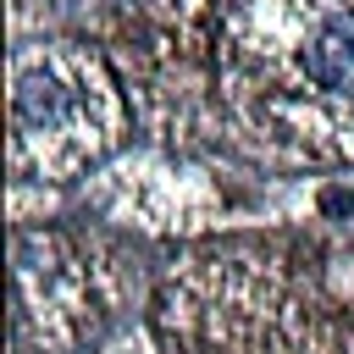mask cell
Here are the masks:
<instances>
[{"instance_id": "cell-2", "label": "cell", "mask_w": 354, "mask_h": 354, "mask_svg": "<svg viewBox=\"0 0 354 354\" xmlns=\"http://www.w3.org/2000/svg\"><path fill=\"white\" fill-rule=\"evenodd\" d=\"M66 116H72V88H66L50 66H33V72L17 77V127H28V133H55Z\"/></svg>"}, {"instance_id": "cell-1", "label": "cell", "mask_w": 354, "mask_h": 354, "mask_svg": "<svg viewBox=\"0 0 354 354\" xmlns=\"http://www.w3.org/2000/svg\"><path fill=\"white\" fill-rule=\"evenodd\" d=\"M299 66H304L310 83H321V88H332V94H354V11L326 17V22L304 39Z\"/></svg>"}]
</instances>
